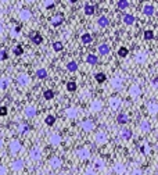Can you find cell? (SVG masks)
I'll list each match as a JSON object with an SVG mask.
<instances>
[{
	"mask_svg": "<svg viewBox=\"0 0 158 175\" xmlns=\"http://www.w3.org/2000/svg\"><path fill=\"white\" fill-rule=\"evenodd\" d=\"M80 128H82V131H85V132H92L94 128H96V124H94L93 120L86 118V120H83L82 122H80Z\"/></svg>",
	"mask_w": 158,
	"mask_h": 175,
	"instance_id": "1",
	"label": "cell"
},
{
	"mask_svg": "<svg viewBox=\"0 0 158 175\" xmlns=\"http://www.w3.org/2000/svg\"><path fill=\"white\" fill-rule=\"evenodd\" d=\"M94 142H96V145H99V146H103V145H106L107 142H108V135L104 131H99L94 135Z\"/></svg>",
	"mask_w": 158,
	"mask_h": 175,
	"instance_id": "2",
	"label": "cell"
},
{
	"mask_svg": "<svg viewBox=\"0 0 158 175\" xmlns=\"http://www.w3.org/2000/svg\"><path fill=\"white\" fill-rule=\"evenodd\" d=\"M8 149H10V152L13 154H18L21 149H22V145H21L18 139H11L10 143H8Z\"/></svg>",
	"mask_w": 158,
	"mask_h": 175,
	"instance_id": "3",
	"label": "cell"
},
{
	"mask_svg": "<svg viewBox=\"0 0 158 175\" xmlns=\"http://www.w3.org/2000/svg\"><path fill=\"white\" fill-rule=\"evenodd\" d=\"M108 106L111 110H114V111H117V110H119V107L122 106V99L118 96H111L108 99Z\"/></svg>",
	"mask_w": 158,
	"mask_h": 175,
	"instance_id": "4",
	"label": "cell"
},
{
	"mask_svg": "<svg viewBox=\"0 0 158 175\" xmlns=\"http://www.w3.org/2000/svg\"><path fill=\"white\" fill-rule=\"evenodd\" d=\"M29 159L32 160V161H39L42 159V149L39 146H34L31 150H29Z\"/></svg>",
	"mask_w": 158,
	"mask_h": 175,
	"instance_id": "5",
	"label": "cell"
},
{
	"mask_svg": "<svg viewBox=\"0 0 158 175\" xmlns=\"http://www.w3.org/2000/svg\"><path fill=\"white\" fill-rule=\"evenodd\" d=\"M75 154L79 160H89L92 157V153L88 147H79V149L75 152Z\"/></svg>",
	"mask_w": 158,
	"mask_h": 175,
	"instance_id": "6",
	"label": "cell"
},
{
	"mask_svg": "<svg viewBox=\"0 0 158 175\" xmlns=\"http://www.w3.org/2000/svg\"><path fill=\"white\" fill-rule=\"evenodd\" d=\"M17 82L24 88L29 86V85H31V76L25 72H21V74H18V76H17Z\"/></svg>",
	"mask_w": 158,
	"mask_h": 175,
	"instance_id": "7",
	"label": "cell"
},
{
	"mask_svg": "<svg viewBox=\"0 0 158 175\" xmlns=\"http://www.w3.org/2000/svg\"><path fill=\"white\" fill-rule=\"evenodd\" d=\"M89 110H90L92 113H100L101 110H103V102H101L100 99L92 100L90 104H89Z\"/></svg>",
	"mask_w": 158,
	"mask_h": 175,
	"instance_id": "8",
	"label": "cell"
},
{
	"mask_svg": "<svg viewBox=\"0 0 158 175\" xmlns=\"http://www.w3.org/2000/svg\"><path fill=\"white\" fill-rule=\"evenodd\" d=\"M128 93H129L130 97L136 99V97H139L140 94H142V88H140L138 84H132L129 86V89H128Z\"/></svg>",
	"mask_w": 158,
	"mask_h": 175,
	"instance_id": "9",
	"label": "cell"
},
{
	"mask_svg": "<svg viewBox=\"0 0 158 175\" xmlns=\"http://www.w3.org/2000/svg\"><path fill=\"white\" fill-rule=\"evenodd\" d=\"M62 142V138H61V135H60L58 132H53V133H50V136H49V143L52 145V146H60V143Z\"/></svg>",
	"mask_w": 158,
	"mask_h": 175,
	"instance_id": "10",
	"label": "cell"
},
{
	"mask_svg": "<svg viewBox=\"0 0 158 175\" xmlns=\"http://www.w3.org/2000/svg\"><path fill=\"white\" fill-rule=\"evenodd\" d=\"M135 63L136 64H144L146 61L148 60V54H147V52H143V50H140V52H138L135 54Z\"/></svg>",
	"mask_w": 158,
	"mask_h": 175,
	"instance_id": "11",
	"label": "cell"
},
{
	"mask_svg": "<svg viewBox=\"0 0 158 175\" xmlns=\"http://www.w3.org/2000/svg\"><path fill=\"white\" fill-rule=\"evenodd\" d=\"M49 165H50V168H52V170H58V168H61V165H62L61 157L53 156L52 159L49 160Z\"/></svg>",
	"mask_w": 158,
	"mask_h": 175,
	"instance_id": "12",
	"label": "cell"
},
{
	"mask_svg": "<svg viewBox=\"0 0 158 175\" xmlns=\"http://www.w3.org/2000/svg\"><path fill=\"white\" fill-rule=\"evenodd\" d=\"M36 114H38V108L32 104L26 106V107L24 108V115H25L26 118H34V117H36Z\"/></svg>",
	"mask_w": 158,
	"mask_h": 175,
	"instance_id": "13",
	"label": "cell"
},
{
	"mask_svg": "<svg viewBox=\"0 0 158 175\" xmlns=\"http://www.w3.org/2000/svg\"><path fill=\"white\" fill-rule=\"evenodd\" d=\"M146 108H147V113L151 115H156L158 113V103L156 100H150V102L146 104Z\"/></svg>",
	"mask_w": 158,
	"mask_h": 175,
	"instance_id": "14",
	"label": "cell"
},
{
	"mask_svg": "<svg viewBox=\"0 0 158 175\" xmlns=\"http://www.w3.org/2000/svg\"><path fill=\"white\" fill-rule=\"evenodd\" d=\"M64 114H65V117H67V118H70V120H74V118L78 117L79 110L76 108V107H67V108L64 110Z\"/></svg>",
	"mask_w": 158,
	"mask_h": 175,
	"instance_id": "15",
	"label": "cell"
},
{
	"mask_svg": "<svg viewBox=\"0 0 158 175\" xmlns=\"http://www.w3.org/2000/svg\"><path fill=\"white\" fill-rule=\"evenodd\" d=\"M104 167H106V163H104V159L103 157H96L93 161V170L94 171H103Z\"/></svg>",
	"mask_w": 158,
	"mask_h": 175,
	"instance_id": "16",
	"label": "cell"
},
{
	"mask_svg": "<svg viewBox=\"0 0 158 175\" xmlns=\"http://www.w3.org/2000/svg\"><path fill=\"white\" fill-rule=\"evenodd\" d=\"M112 171L117 175H125L126 174V165L124 163H115L114 167H112Z\"/></svg>",
	"mask_w": 158,
	"mask_h": 175,
	"instance_id": "17",
	"label": "cell"
},
{
	"mask_svg": "<svg viewBox=\"0 0 158 175\" xmlns=\"http://www.w3.org/2000/svg\"><path fill=\"white\" fill-rule=\"evenodd\" d=\"M110 85H111L112 89H121L122 85H124V79L121 78V76L115 75L111 78V81H110Z\"/></svg>",
	"mask_w": 158,
	"mask_h": 175,
	"instance_id": "18",
	"label": "cell"
},
{
	"mask_svg": "<svg viewBox=\"0 0 158 175\" xmlns=\"http://www.w3.org/2000/svg\"><path fill=\"white\" fill-rule=\"evenodd\" d=\"M24 168H25V164H24L22 160H13V163H11V170H13L14 173H20Z\"/></svg>",
	"mask_w": 158,
	"mask_h": 175,
	"instance_id": "19",
	"label": "cell"
},
{
	"mask_svg": "<svg viewBox=\"0 0 158 175\" xmlns=\"http://www.w3.org/2000/svg\"><path fill=\"white\" fill-rule=\"evenodd\" d=\"M20 18L22 20V21H29V20L32 18L31 10H28V8H21L20 10Z\"/></svg>",
	"mask_w": 158,
	"mask_h": 175,
	"instance_id": "20",
	"label": "cell"
},
{
	"mask_svg": "<svg viewBox=\"0 0 158 175\" xmlns=\"http://www.w3.org/2000/svg\"><path fill=\"white\" fill-rule=\"evenodd\" d=\"M133 136V133L130 129H121V132H119V138L122 139V140H130Z\"/></svg>",
	"mask_w": 158,
	"mask_h": 175,
	"instance_id": "21",
	"label": "cell"
},
{
	"mask_svg": "<svg viewBox=\"0 0 158 175\" xmlns=\"http://www.w3.org/2000/svg\"><path fill=\"white\" fill-rule=\"evenodd\" d=\"M29 38H31L32 43H35V44H40L43 42V38H42V35L39 32H32V34L29 35Z\"/></svg>",
	"mask_w": 158,
	"mask_h": 175,
	"instance_id": "22",
	"label": "cell"
},
{
	"mask_svg": "<svg viewBox=\"0 0 158 175\" xmlns=\"http://www.w3.org/2000/svg\"><path fill=\"white\" fill-rule=\"evenodd\" d=\"M97 50H99V54H101V56H107V54H110V52H111V49H110V46L107 43L99 44Z\"/></svg>",
	"mask_w": 158,
	"mask_h": 175,
	"instance_id": "23",
	"label": "cell"
},
{
	"mask_svg": "<svg viewBox=\"0 0 158 175\" xmlns=\"http://www.w3.org/2000/svg\"><path fill=\"white\" fill-rule=\"evenodd\" d=\"M62 22H64V17H62L61 14H57V16H54L50 20V24H52L53 26H60Z\"/></svg>",
	"mask_w": 158,
	"mask_h": 175,
	"instance_id": "24",
	"label": "cell"
},
{
	"mask_svg": "<svg viewBox=\"0 0 158 175\" xmlns=\"http://www.w3.org/2000/svg\"><path fill=\"white\" fill-rule=\"evenodd\" d=\"M156 13V8H154V6L153 4H144L143 6V14L144 16H153V14Z\"/></svg>",
	"mask_w": 158,
	"mask_h": 175,
	"instance_id": "25",
	"label": "cell"
},
{
	"mask_svg": "<svg viewBox=\"0 0 158 175\" xmlns=\"http://www.w3.org/2000/svg\"><path fill=\"white\" fill-rule=\"evenodd\" d=\"M86 63L90 64V66H96V64L99 63V57H97L96 54H92V53H89V54L86 56Z\"/></svg>",
	"mask_w": 158,
	"mask_h": 175,
	"instance_id": "26",
	"label": "cell"
},
{
	"mask_svg": "<svg viewBox=\"0 0 158 175\" xmlns=\"http://www.w3.org/2000/svg\"><path fill=\"white\" fill-rule=\"evenodd\" d=\"M140 129H142V132H144V133L150 132L151 131L150 122H148L147 120H142V121H140Z\"/></svg>",
	"mask_w": 158,
	"mask_h": 175,
	"instance_id": "27",
	"label": "cell"
},
{
	"mask_svg": "<svg viewBox=\"0 0 158 175\" xmlns=\"http://www.w3.org/2000/svg\"><path fill=\"white\" fill-rule=\"evenodd\" d=\"M128 120H129V117H128V114L126 113H119V114L117 115V122L118 124H121V125H124V124H126L128 122Z\"/></svg>",
	"mask_w": 158,
	"mask_h": 175,
	"instance_id": "28",
	"label": "cell"
},
{
	"mask_svg": "<svg viewBox=\"0 0 158 175\" xmlns=\"http://www.w3.org/2000/svg\"><path fill=\"white\" fill-rule=\"evenodd\" d=\"M108 24H110V20L107 18L106 16H101V17H99V20H97V25H99L100 28H106V26H108Z\"/></svg>",
	"mask_w": 158,
	"mask_h": 175,
	"instance_id": "29",
	"label": "cell"
},
{
	"mask_svg": "<svg viewBox=\"0 0 158 175\" xmlns=\"http://www.w3.org/2000/svg\"><path fill=\"white\" fill-rule=\"evenodd\" d=\"M135 16H132V14H125L124 17H122V21H124L126 25H132V24H135Z\"/></svg>",
	"mask_w": 158,
	"mask_h": 175,
	"instance_id": "30",
	"label": "cell"
},
{
	"mask_svg": "<svg viewBox=\"0 0 158 175\" xmlns=\"http://www.w3.org/2000/svg\"><path fill=\"white\" fill-rule=\"evenodd\" d=\"M80 42L85 43V44H89L93 42V36H92V34H83L82 36H80Z\"/></svg>",
	"mask_w": 158,
	"mask_h": 175,
	"instance_id": "31",
	"label": "cell"
},
{
	"mask_svg": "<svg viewBox=\"0 0 158 175\" xmlns=\"http://www.w3.org/2000/svg\"><path fill=\"white\" fill-rule=\"evenodd\" d=\"M29 129H31V128H29V125H28L26 122H20V124H18V132L21 133V135L26 133V132L29 131Z\"/></svg>",
	"mask_w": 158,
	"mask_h": 175,
	"instance_id": "32",
	"label": "cell"
},
{
	"mask_svg": "<svg viewBox=\"0 0 158 175\" xmlns=\"http://www.w3.org/2000/svg\"><path fill=\"white\" fill-rule=\"evenodd\" d=\"M36 78H39V79L47 78V70L46 68H38L36 70Z\"/></svg>",
	"mask_w": 158,
	"mask_h": 175,
	"instance_id": "33",
	"label": "cell"
},
{
	"mask_svg": "<svg viewBox=\"0 0 158 175\" xmlns=\"http://www.w3.org/2000/svg\"><path fill=\"white\" fill-rule=\"evenodd\" d=\"M83 13H85L86 16H93L94 14V6L85 4V7H83Z\"/></svg>",
	"mask_w": 158,
	"mask_h": 175,
	"instance_id": "34",
	"label": "cell"
},
{
	"mask_svg": "<svg viewBox=\"0 0 158 175\" xmlns=\"http://www.w3.org/2000/svg\"><path fill=\"white\" fill-rule=\"evenodd\" d=\"M54 122H56V117L54 115H52V114H49L46 118H44V124H46L47 127L54 125Z\"/></svg>",
	"mask_w": 158,
	"mask_h": 175,
	"instance_id": "35",
	"label": "cell"
},
{
	"mask_svg": "<svg viewBox=\"0 0 158 175\" xmlns=\"http://www.w3.org/2000/svg\"><path fill=\"white\" fill-rule=\"evenodd\" d=\"M67 70L70 71V72H75V71L78 70V63H76V61H70V63L67 64Z\"/></svg>",
	"mask_w": 158,
	"mask_h": 175,
	"instance_id": "36",
	"label": "cell"
},
{
	"mask_svg": "<svg viewBox=\"0 0 158 175\" xmlns=\"http://www.w3.org/2000/svg\"><path fill=\"white\" fill-rule=\"evenodd\" d=\"M94 79H96L99 84H103V82L107 81V76H106V74H103V72H97L96 75H94Z\"/></svg>",
	"mask_w": 158,
	"mask_h": 175,
	"instance_id": "37",
	"label": "cell"
},
{
	"mask_svg": "<svg viewBox=\"0 0 158 175\" xmlns=\"http://www.w3.org/2000/svg\"><path fill=\"white\" fill-rule=\"evenodd\" d=\"M43 97L46 100H52V99H54V92L52 90V89H46V90L43 92Z\"/></svg>",
	"mask_w": 158,
	"mask_h": 175,
	"instance_id": "38",
	"label": "cell"
},
{
	"mask_svg": "<svg viewBox=\"0 0 158 175\" xmlns=\"http://www.w3.org/2000/svg\"><path fill=\"white\" fill-rule=\"evenodd\" d=\"M129 54V50L126 49L125 46H122V47H119V50H118V56L119 57H122V58H125L126 56Z\"/></svg>",
	"mask_w": 158,
	"mask_h": 175,
	"instance_id": "39",
	"label": "cell"
},
{
	"mask_svg": "<svg viewBox=\"0 0 158 175\" xmlns=\"http://www.w3.org/2000/svg\"><path fill=\"white\" fill-rule=\"evenodd\" d=\"M117 6L121 10H126V8L129 7V2H126V0H119V2H117Z\"/></svg>",
	"mask_w": 158,
	"mask_h": 175,
	"instance_id": "40",
	"label": "cell"
},
{
	"mask_svg": "<svg viewBox=\"0 0 158 175\" xmlns=\"http://www.w3.org/2000/svg\"><path fill=\"white\" fill-rule=\"evenodd\" d=\"M20 31H21L20 26H14V28L10 31V36L11 38H18L20 36Z\"/></svg>",
	"mask_w": 158,
	"mask_h": 175,
	"instance_id": "41",
	"label": "cell"
},
{
	"mask_svg": "<svg viewBox=\"0 0 158 175\" xmlns=\"http://www.w3.org/2000/svg\"><path fill=\"white\" fill-rule=\"evenodd\" d=\"M144 39L146 40H153L154 39V32L151 31V29H147V31H144Z\"/></svg>",
	"mask_w": 158,
	"mask_h": 175,
	"instance_id": "42",
	"label": "cell"
},
{
	"mask_svg": "<svg viewBox=\"0 0 158 175\" xmlns=\"http://www.w3.org/2000/svg\"><path fill=\"white\" fill-rule=\"evenodd\" d=\"M62 49H64L62 42H54L53 43V50H54V52H62Z\"/></svg>",
	"mask_w": 158,
	"mask_h": 175,
	"instance_id": "43",
	"label": "cell"
},
{
	"mask_svg": "<svg viewBox=\"0 0 158 175\" xmlns=\"http://www.w3.org/2000/svg\"><path fill=\"white\" fill-rule=\"evenodd\" d=\"M7 88H8V79L2 78L0 79V90H6Z\"/></svg>",
	"mask_w": 158,
	"mask_h": 175,
	"instance_id": "44",
	"label": "cell"
},
{
	"mask_svg": "<svg viewBox=\"0 0 158 175\" xmlns=\"http://www.w3.org/2000/svg\"><path fill=\"white\" fill-rule=\"evenodd\" d=\"M67 90L68 92H75L76 90V84L74 81H70L67 84Z\"/></svg>",
	"mask_w": 158,
	"mask_h": 175,
	"instance_id": "45",
	"label": "cell"
},
{
	"mask_svg": "<svg viewBox=\"0 0 158 175\" xmlns=\"http://www.w3.org/2000/svg\"><path fill=\"white\" fill-rule=\"evenodd\" d=\"M13 52H14V54H16V56H21L24 53V49H22V46H21V44H17V46L13 49Z\"/></svg>",
	"mask_w": 158,
	"mask_h": 175,
	"instance_id": "46",
	"label": "cell"
},
{
	"mask_svg": "<svg viewBox=\"0 0 158 175\" xmlns=\"http://www.w3.org/2000/svg\"><path fill=\"white\" fill-rule=\"evenodd\" d=\"M83 175H97V173L93 170V168H92V165H90V167H86L85 168V173H83Z\"/></svg>",
	"mask_w": 158,
	"mask_h": 175,
	"instance_id": "47",
	"label": "cell"
},
{
	"mask_svg": "<svg viewBox=\"0 0 158 175\" xmlns=\"http://www.w3.org/2000/svg\"><path fill=\"white\" fill-rule=\"evenodd\" d=\"M140 152L143 154H148L150 153V146H148V145H142V146H140Z\"/></svg>",
	"mask_w": 158,
	"mask_h": 175,
	"instance_id": "48",
	"label": "cell"
},
{
	"mask_svg": "<svg viewBox=\"0 0 158 175\" xmlns=\"http://www.w3.org/2000/svg\"><path fill=\"white\" fill-rule=\"evenodd\" d=\"M151 86H153L154 90H157V88H158V78H153V79H151Z\"/></svg>",
	"mask_w": 158,
	"mask_h": 175,
	"instance_id": "49",
	"label": "cell"
},
{
	"mask_svg": "<svg viewBox=\"0 0 158 175\" xmlns=\"http://www.w3.org/2000/svg\"><path fill=\"white\" fill-rule=\"evenodd\" d=\"M130 175H143V171L140 170V168L136 167V168H133V170H132V174H130Z\"/></svg>",
	"mask_w": 158,
	"mask_h": 175,
	"instance_id": "50",
	"label": "cell"
},
{
	"mask_svg": "<svg viewBox=\"0 0 158 175\" xmlns=\"http://www.w3.org/2000/svg\"><path fill=\"white\" fill-rule=\"evenodd\" d=\"M7 53H6V50H0V61L2 60H7Z\"/></svg>",
	"mask_w": 158,
	"mask_h": 175,
	"instance_id": "51",
	"label": "cell"
},
{
	"mask_svg": "<svg viewBox=\"0 0 158 175\" xmlns=\"http://www.w3.org/2000/svg\"><path fill=\"white\" fill-rule=\"evenodd\" d=\"M7 114H8L7 107H4V106H3V107H0V115H2V117H4V115H7Z\"/></svg>",
	"mask_w": 158,
	"mask_h": 175,
	"instance_id": "52",
	"label": "cell"
},
{
	"mask_svg": "<svg viewBox=\"0 0 158 175\" xmlns=\"http://www.w3.org/2000/svg\"><path fill=\"white\" fill-rule=\"evenodd\" d=\"M0 175H7V167L0 164Z\"/></svg>",
	"mask_w": 158,
	"mask_h": 175,
	"instance_id": "53",
	"label": "cell"
},
{
	"mask_svg": "<svg viewBox=\"0 0 158 175\" xmlns=\"http://www.w3.org/2000/svg\"><path fill=\"white\" fill-rule=\"evenodd\" d=\"M43 6L46 8H53L54 7V2H43Z\"/></svg>",
	"mask_w": 158,
	"mask_h": 175,
	"instance_id": "54",
	"label": "cell"
},
{
	"mask_svg": "<svg viewBox=\"0 0 158 175\" xmlns=\"http://www.w3.org/2000/svg\"><path fill=\"white\" fill-rule=\"evenodd\" d=\"M4 34V26H3V24H0V36Z\"/></svg>",
	"mask_w": 158,
	"mask_h": 175,
	"instance_id": "55",
	"label": "cell"
},
{
	"mask_svg": "<svg viewBox=\"0 0 158 175\" xmlns=\"http://www.w3.org/2000/svg\"><path fill=\"white\" fill-rule=\"evenodd\" d=\"M3 146H4V143H3V140L0 139V149H3Z\"/></svg>",
	"mask_w": 158,
	"mask_h": 175,
	"instance_id": "56",
	"label": "cell"
},
{
	"mask_svg": "<svg viewBox=\"0 0 158 175\" xmlns=\"http://www.w3.org/2000/svg\"><path fill=\"white\" fill-rule=\"evenodd\" d=\"M64 175H72V174H64Z\"/></svg>",
	"mask_w": 158,
	"mask_h": 175,
	"instance_id": "57",
	"label": "cell"
}]
</instances>
